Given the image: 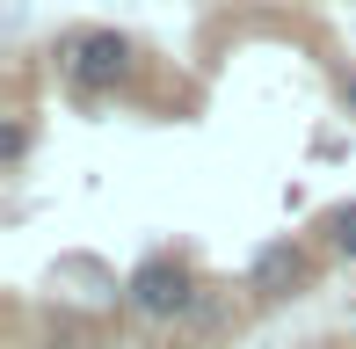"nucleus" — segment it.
Wrapping results in <instances>:
<instances>
[{"label":"nucleus","mask_w":356,"mask_h":349,"mask_svg":"<svg viewBox=\"0 0 356 349\" xmlns=\"http://www.w3.org/2000/svg\"><path fill=\"white\" fill-rule=\"evenodd\" d=\"M58 73H66L73 95H117L124 81L138 73V44L124 37V29H73L66 44H58Z\"/></svg>","instance_id":"f257e3e1"},{"label":"nucleus","mask_w":356,"mask_h":349,"mask_svg":"<svg viewBox=\"0 0 356 349\" xmlns=\"http://www.w3.org/2000/svg\"><path fill=\"white\" fill-rule=\"evenodd\" d=\"M124 298H131L138 320H182V313H197V284H189V269L175 255H145L131 269V284H124Z\"/></svg>","instance_id":"f03ea898"},{"label":"nucleus","mask_w":356,"mask_h":349,"mask_svg":"<svg viewBox=\"0 0 356 349\" xmlns=\"http://www.w3.org/2000/svg\"><path fill=\"white\" fill-rule=\"evenodd\" d=\"M248 277H254V291H262V298H291V291H313V255H305L298 241H269V247H254Z\"/></svg>","instance_id":"7ed1b4c3"},{"label":"nucleus","mask_w":356,"mask_h":349,"mask_svg":"<svg viewBox=\"0 0 356 349\" xmlns=\"http://www.w3.org/2000/svg\"><path fill=\"white\" fill-rule=\"evenodd\" d=\"M327 233H334V247H342V255L356 262V204H342V211L327 218Z\"/></svg>","instance_id":"20e7f679"},{"label":"nucleus","mask_w":356,"mask_h":349,"mask_svg":"<svg viewBox=\"0 0 356 349\" xmlns=\"http://www.w3.org/2000/svg\"><path fill=\"white\" fill-rule=\"evenodd\" d=\"M0 153H8V161H22V153H29V131H22V124H8V138H0Z\"/></svg>","instance_id":"39448f33"},{"label":"nucleus","mask_w":356,"mask_h":349,"mask_svg":"<svg viewBox=\"0 0 356 349\" xmlns=\"http://www.w3.org/2000/svg\"><path fill=\"white\" fill-rule=\"evenodd\" d=\"M342 95H349V117H356V73H349V81H342Z\"/></svg>","instance_id":"423d86ee"}]
</instances>
